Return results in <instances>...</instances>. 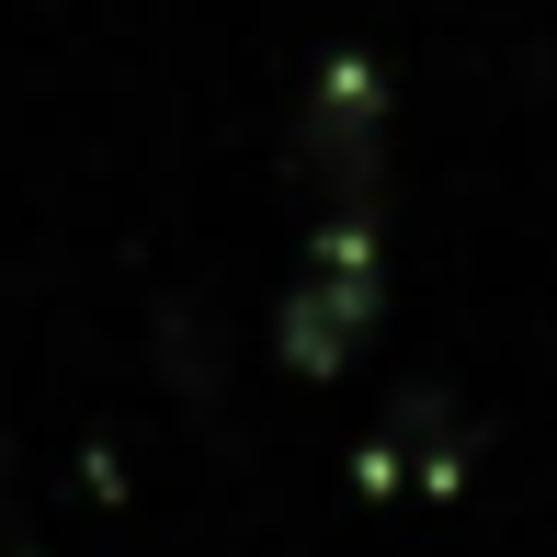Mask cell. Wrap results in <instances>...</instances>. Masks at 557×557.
I'll use <instances>...</instances> for the list:
<instances>
[{
	"mask_svg": "<svg viewBox=\"0 0 557 557\" xmlns=\"http://www.w3.org/2000/svg\"><path fill=\"white\" fill-rule=\"evenodd\" d=\"M375 125H387V103H375V69L364 58H331L308 91V160L331 171V194H364L375 183Z\"/></svg>",
	"mask_w": 557,
	"mask_h": 557,
	"instance_id": "obj_2",
	"label": "cell"
},
{
	"mask_svg": "<svg viewBox=\"0 0 557 557\" xmlns=\"http://www.w3.org/2000/svg\"><path fill=\"white\" fill-rule=\"evenodd\" d=\"M364 319H375V250L352 239V227H331V239H319V273L308 285L285 296V364L296 375H342V352L364 342Z\"/></svg>",
	"mask_w": 557,
	"mask_h": 557,
	"instance_id": "obj_1",
	"label": "cell"
}]
</instances>
